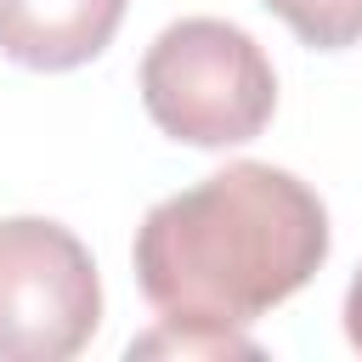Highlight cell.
<instances>
[{"instance_id": "cell-1", "label": "cell", "mask_w": 362, "mask_h": 362, "mask_svg": "<svg viewBox=\"0 0 362 362\" xmlns=\"http://www.w3.org/2000/svg\"><path fill=\"white\" fill-rule=\"evenodd\" d=\"M130 260L158 317L249 328L317 277L328 260V209L300 175L238 158L158 198L136 226Z\"/></svg>"}, {"instance_id": "cell-2", "label": "cell", "mask_w": 362, "mask_h": 362, "mask_svg": "<svg viewBox=\"0 0 362 362\" xmlns=\"http://www.w3.org/2000/svg\"><path fill=\"white\" fill-rule=\"evenodd\" d=\"M147 119L187 147H238L272 124V57L226 17H181L141 57Z\"/></svg>"}, {"instance_id": "cell-3", "label": "cell", "mask_w": 362, "mask_h": 362, "mask_svg": "<svg viewBox=\"0 0 362 362\" xmlns=\"http://www.w3.org/2000/svg\"><path fill=\"white\" fill-rule=\"evenodd\" d=\"M102 283L90 249L45 215L0 221V362H62L90 345Z\"/></svg>"}, {"instance_id": "cell-4", "label": "cell", "mask_w": 362, "mask_h": 362, "mask_svg": "<svg viewBox=\"0 0 362 362\" xmlns=\"http://www.w3.org/2000/svg\"><path fill=\"white\" fill-rule=\"evenodd\" d=\"M130 0H0V51L23 68L62 74L107 51Z\"/></svg>"}, {"instance_id": "cell-5", "label": "cell", "mask_w": 362, "mask_h": 362, "mask_svg": "<svg viewBox=\"0 0 362 362\" xmlns=\"http://www.w3.org/2000/svg\"><path fill=\"white\" fill-rule=\"evenodd\" d=\"M311 51H345L362 40V0H260Z\"/></svg>"}, {"instance_id": "cell-6", "label": "cell", "mask_w": 362, "mask_h": 362, "mask_svg": "<svg viewBox=\"0 0 362 362\" xmlns=\"http://www.w3.org/2000/svg\"><path fill=\"white\" fill-rule=\"evenodd\" d=\"M255 356V339H243V328H204V322H170L158 317L153 334L130 339V356Z\"/></svg>"}, {"instance_id": "cell-7", "label": "cell", "mask_w": 362, "mask_h": 362, "mask_svg": "<svg viewBox=\"0 0 362 362\" xmlns=\"http://www.w3.org/2000/svg\"><path fill=\"white\" fill-rule=\"evenodd\" d=\"M345 339L362 351V272H356L351 288H345Z\"/></svg>"}]
</instances>
